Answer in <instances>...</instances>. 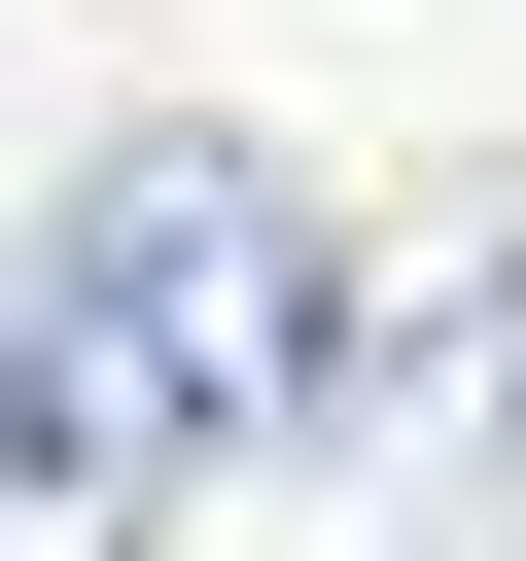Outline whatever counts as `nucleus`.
<instances>
[{"mask_svg":"<svg viewBox=\"0 0 526 561\" xmlns=\"http://www.w3.org/2000/svg\"><path fill=\"white\" fill-rule=\"evenodd\" d=\"M316 421L386 456V561H526V245H456L421 316H351Z\"/></svg>","mask_w":526,"mask_h":561,"instance_id":"obj_2","label":"nucleus"},{"mask_svg":"<svg viewBox=\"0 0 526 561\" xmlns=\"http://www.w3.org/2000/svg\"><path fill=\"white\" fill-rule=\"evenodd\" d=\"M316 351H351V245L281 140H105L35 245H0V421L70 526L210 491V456H316Z\"/></svg>","mask_w":526,"mask_h":561,"instance_id":"obj_1","label":"nucleus"}]
</instances>
